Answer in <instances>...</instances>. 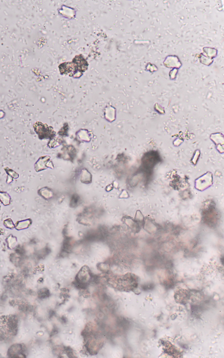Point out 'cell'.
<instances>
[{
    "instance_id": "obj_1",
    "label": "cell",
    "mask_w": 224,
    "mask_h": 358,
    "mask_svg": "<svg viewBox=\"0 0 224 358\" xmlns=\"http://www.w3.org/2000/svg\"><path fill=\"white\" fill-rule=\"evenodd\" d=\"M35 133L37 134L40 139L52 138L56 135L53 128L44 124L42 122H37L33 125Z\"/></svg>"
},
{
    "instance_id": "obj_2",
    "label": "cell",
    "mask_w": 224,
    "mask_h": 358,
    "mask_svg": "<svg viewBox=\"0 0 224 358\" xmlns=\"http://www.w3.org/2000/svg\"><path fill=\"white\" fill-rule=\"evenodd\" d=\"M212 174L211 172H207L202 177L196 179L195 182V187L200 191H203L209 188L212 184Z\"/></svg>"
},
{
    "instance_id": "obj_3",
    "label": "cell",
    "mask_w": 224,
    "mask_h": 358,
    "mask_svg": "<svg viewBox=\"0 0 224 358\" xmlns=\"http://www.w3.org/2000/svg\"><path fill=\"white\" fill-rule=\"evenodd\" d=\"M50 157L49 156L41 157L39 158L34 165L35 171L36 172H41L47 169L48 167L53 169V165L52 162H50Z\"/></svg>"
},
{
    "instance_id": "obj_4",
    "label": "cell",
    "mask_w": 224,
    "mask_h": 358,
    "mask_svg": "<svg viewBox=\"0 0 224 358\" xmlns=\"http://www.w3.org/2000/svg\"><path fill=\"white\" fill-rule=\"evenodd\" d=\"M31 219H27L23 221H18L15 224V229L18 231L27 229L32 225Z\"/></svg>"
},
{
    "instance_id": "obj_5",
    "label": "cell",
    "mask_w": 224,
    "mask_h": 358,
    "mask_svg": "<svg viewBox=\"0 0 224 358\" xmlns=\"http://www.w3.org/2000/svg\"><path fill=\"white\" fill-rule=\"evenodd\" d=\"M6 242L7 243L8 247L10 250L14 249L18 245L17 237L14 236L13 234H9L6 237Z\"/></svg>"
},
{
    "instance_id": "obj_6",
    "label": "cell",
    "mask_w": 224,
    "mask_h": 358,
    "mask_svg": "<svg viewBox=\"0 0 224 358\" xmlns=\"http://www.w3.org/2000/svg\"><path fill=\"white\" fill-rule=\"evenodd\" d=\"M11 198L8 193L0 191V202L5 206L9 205L11 203Z\"/></svg>"
},
{
    "instance_id": "obj_7",
    "label": "cell",
    "mask_w": 224,
    "mask_h": 358,
    "mask_svg": "<svg viewBox=\"0 0 224 358\" xmlns=\"http://www.w3.org/2000/svg\"><path fill=\"white\" fill-rule=\"evenodd\" d=\"M38 193L40 196L45 199H50L53 195V193L50 189L47 187L43 188L40 189L38 191Z\"/></svg>"
},
{
    "instance_id": "obj_8",
    "label": "cell",
    "mask_w": 224,
    "mask_h": 358,
    "mask_svg": "<svg viewBox=\"0 0 224 358\" xmlns=\"http://www.w3.org/2000/svg\"><path fill=\"white\" fill-rule=\"evenodd\" d=\"M81 181L84 183L89 184L92 182V176L87 170H83L81 175Z\"/></svg>"
},
{
    "instance_id": "obj_9",
    "label": "cell",
    "mask_w": 224,
    "mask_h": 358,
    "mask_svg": "<svg viewBox=\"0 0 224 358\" xmlns=\"http://www.w3.org/2000/svg\"><path fill=\"white\" fill-rule=\"evenodd\" d=\"M213 134L211 135V138L213 141L216 143V144H223V145L224 141L223 137H222V135L221 134Z\"/></svg>"
},
{
    "instance_id": "obj_10",
    "label": "cell",
    "mask_w": 224,
    "mask_h": 358,
    "mask_svg": "<svg viewBox=\"0 0 224 358\" xmlns=\"http://www.w3.org/2000/svg\"><path fill=\"white\" fill-rule=\"evenodd\" d=\"M3 224L4 226L8 229H13L15 228V224L11 218H8L4 220Z\"/></svg>"
},
{
    "instance_id": "obj_11",
    "label": "cell",
    "mask_w": 224,
    "mask_h": 358,
    "mask_svg": "<svg viewBox=\"0 0 224 358\" xmlns=\"http://www.w3.org/2000/svg\"><path fill=\"white\" fill-rule=\"evenodd\" d=\"M4 170H5V172L7 173V175L10 176V177L13 178V179H17L19 177V174L17 173V172H15L14 170H12V169H10L9 167H6L4 168Z\"/></svg>"
},
{
    "instance_id": "obj_12",
    "label": "cell",
    "mask_w": 224,
    "mask_h": 358,
    "mask_svg": "<svg viewBox=\"0 0 224 358\" xmlns=\"http://www.w3.org/2000/svg\"><path fill=\"white\" fill-rule=\"evenodd\" d=\"M38 295L40 298H45L50 295L49 290L47 289H42L38 292Z\"/></svg>"
},
{
    "instance_id": "obj_13",
    "label": "cell",
    "mask_w": 224,
    "mask_h": 358,
    "mask_svg": "<svg viewBox=\"0 0 224 358\" xmlns=\"http://www.w3.org/2000/svg\"><path fill=\"white\" fill-rule=\"evenodd\" d=\"M79 200V197H78V195H76V194H74V195H73L70 201V204L71 207H73V206L74 207V206H76V205L78 203Z\"/></svg>"
},
{
    "instance_id": "obj_14",
    "label": "cell",
    "mask_w": 224,
    "mask_h": 358,
    "mask_svg": "<svg viewBox=\"0 0 224 358\" xmlns=\"http://www.w3.org/2000/svg\"><path fill=\"white\" fill-rule=\"evenodd\" d=\"M13 179H13V178H12L11 177H10V176L7 175L6 183H7V184H10V183H11L12 181H13Z\"/></svg>"
},
{
    "instance_id": "obj_15",
    "label": "cell",
    "mask_w": 224,
    "mask_h": 358,
    "mask_svg": "<svg viewBox=\"0 0 224 358\" xmlns=\"http://www.w3.org/2000/svg\"><path fill=\"white\" fill-rule=\"evenodd\" d=\"M5 115V113L3 111H0V119L3 118L4 117Z\"/></svg>"
},
{
    "instance_id": "obj_16",
    "label": "cell",
    "mask_w": 224,
    "mask_h": 358,
    "mask_svg": "<svg viewBox=\"0 0 224 358\" xmlns=\"http://www.w3.org/2000/svg\"><path fill=\"white\" fill-rule=\"evenodd\" d=\"M0 210H1V205H0Z\"/></svg>"
}]
</instances>
